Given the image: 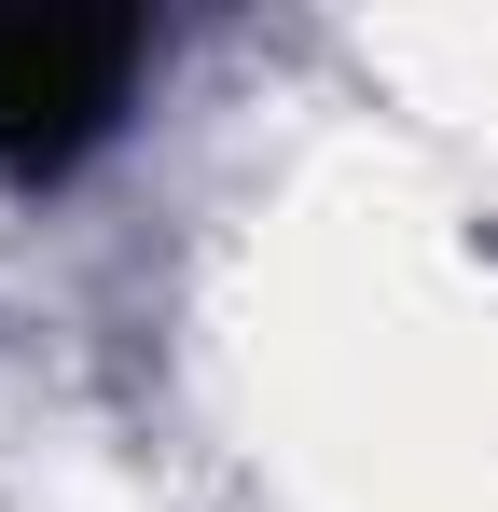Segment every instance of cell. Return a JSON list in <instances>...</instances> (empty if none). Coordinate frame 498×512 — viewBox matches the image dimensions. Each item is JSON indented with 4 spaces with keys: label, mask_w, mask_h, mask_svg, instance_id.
<instances>
[{
    "label": "cell",
    "mask_w": 498,
    "mask_h": 512,
    "mask_svg": "<svg viewBox=\"0 0 498 512\" xmlns=\"http://www.w3.org/2000/svg\"><path fill=\"white\" fill-rule=\"evenodd\" d=\"M153 70V14H56V0H0V167L70 180L125 97Z\"/></svg>",
    "instance_id": "obj_1"
}]
</instances>
